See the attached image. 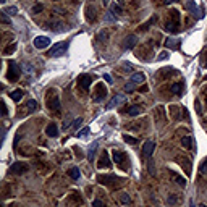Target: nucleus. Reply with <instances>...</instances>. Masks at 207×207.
Wrapping results in <instances>:
<instances>
[{"instance_id":"de8ad7c7","label":"nucleus","mask_w":207,"mask_h":207,"mask_svg":"<svg viewBox=\"0 0 207 207\" xmlns=\"http://www.w3.org/2000/svg\"><path fill=\"white\" fill-rule=\"evenodd\" d=\"M149 172H151V175H155V170H154V163H152V160L149 162Z\"/></svg>"},{"instance_id":"0eeeda50","label":"nucleus","mask_w":207,"mask_h":207,"mask_svg":"<svg viewBox=\"0 0 207 207\" xmlns=\"http://www.w3.org/2000/svg\"><path fill=\"white\" fill-rule=\"evenodd\" d=\"M28 163H23V162H15L13 165L10 167V173H13V175H23V173H26L28 172Z\"/></svg>"},{"instance_id":"09e8293b","label":"nucleus","mask_w":207,"mask_h":207,"mask_svg":"<svg viewBox=\"0 0 207 207\" xmlns=\"http://www.w3.org/2000/svg\"><path fill=\"white\" fill-rule=\"evenodd\" d=\"M104 78H105V81L109 83V84H112V83H113V80H112V76H110V75H107V73H105V75H104Z\"/></svg>"},{"instance_id":"9d476101","label":"nucleus","mask_w":207,"mask_h":207,"mask_svg":"<svg viewBox=\"0 0 207 207\" xmlns=\"http://www.w3.org/2000/svg\"><path fill=\"white\" fill-rule=\"evenodd\" d=\"M92 83V76L91 75H81L80 78H78V86H80L81 89H89Z\"/></svg>"},{"instance_id":"052dcab7","label":"nucleus","mask_w":207,"mask_h":207,"mask_svg":"<svg viewBox=\"0 0 207 207\" xmlns=\"http://www.w3.org/2000/svg\"><path fill=\"white\" fill-rule=\"evenodd\" d=\"M104 2H107V0H104Z\"/></svg>"},{"instance_id":"f257e3e1","label":"nucleus","mask_w":207,"mask_h":207,"mask_svg":"<svg viewBox=\"0 0 207 207\" xmlns=\"http://www.w3.org/2000/svg\"><path fill=\"white\" fill-rule=\"evenodd\" d=\"M178 26H180V11H178V10H172L168 13V19L165 23V29L168 32H176Z\"/></svg>"},{"instance_id":"1a4fd4ad","label":"nucleus","mask_w":207,"mask_h":207,"mask_svg":"<svg viewBox=\"0 0 207 207\" xmlns=\"http://www.w3.org/2000/svg\"><path fill=\"white\" fill-rule=\"evenodd\" d=\"M112 157H113V162L117 163V165H121V167H125V163H126V154L125 152H121V151H113V154H112Z\"/></svg>"},{"instance_id":"a211bd4d","label":"nucleus","mask_w":207,"mask_h":207,"mask_svg":"<svg viewBox=\"0 0 207 207\" xmlns=\"http://www.w3.org/2000/svg\"><path fill=\"white\" fill-rule=\"evenodd\" d=\"M141 112H142V109H141V107H138V105H131L130 109L126 110V113H128L130 117H136V115H139Z\"/></svg>"},{"instance_id":"ea45409f","label":"nucleus","mask_w":207,"mask_h":207,"mask_svg":"<svg viewBox=\"0 0 207 207\" xmlns=\"http://www.w3.org/2000/svg\"><path fill=\"white\" fill-rule=\"evenodd\" d=\"M39 11H42V5L41 3H36L32 6V13H39Z\"/></svg>"},{"instance_id":"f3484780","label":"nucleus","mask_w":207,"mask_h":207,"mask_svg":"<svg viewBox=\"0 0 207 207\" xmlns=\"http://www.w3.org/2000/svg\"><path fill=\"white\" fill-rule=\"evenodd\" d=\"M136 44H138V37H136L134 34L128 36V37L125 39V49H133Z\"/></svg>"},{"instance_id":"a878e982","label":"nucleus","mask_w":207,"mask_h":207,"mask_svg":"<svg viewBox=\"0 0 207 207\" xmlns=\"http://www.w3.org/2000/svg\"><path fill=\"white\" fill-rule=\"evenodd\" d=\"M118 199H120L121 204H130L131 202V197H130V194H126V192H120Z\"/></svg>"},{"instance_id":"6e6552de","label":"nucleus","mask_w":207,"mask_h":207,"mask_svg":"<svg viewBox=\"0 0 207 207\" xmlns=\"http://www.w3.org/2000/svg\"><path fill=\"white\" fill-rule=\"evenodd\" d=\"M50 45V39L47 37V36H37V37L34 39V47L36 49H45Z\"/></svg>"},{"instance_id":"4c0bfd02","label":"nucleus","mask_w":207,"mask_h":207,"mask_svg":"<svg viewBox=\"0 0 207 207\" xmlns=\"http://www.w3.org/2000/svg\"><path fill=\"white\" fill-rule=\"evenodd\" d=\"M201 173H202V175H205V173H207V159L201 163Z\"/></svg>"},{"instance_id":"9b49d317","label":"nucleus","mask_w":207,"mask_h":207,"mask_svg":"<svg viewBox=\"0 0 207 207\" xmlns=\"http://www.w3.org/2000/svg\"><path fill=\"white\" fill-rule=\"evenodd\" d=\"M154 149H155V142L152 139L146 141L144 146H142V155H144V157H151L152 152H154Z\"/></svg>"},{"instance_id":"393cba45","label":"nucleus","mask_w":207,"mask_h":207,"mask_svg":"<svg viewBox=\"0 0 207 207\" xmlns=\"http://www.w3.org/2000/svg\"><path fill=\"white\" fill-rule=\"evenodd\" d=\"M97 146H99L97 142H94V144H92V147L89 149V152H88V157H89V162H91V163L94 162V157H96L94 154H96V151H97Z\"/></svg>"},{"instance_id":"79ce46f5","label":"nucleus","mask_w":207,"mask_h":207,"mask_svg":"<svg viewBox=\"0 0 207 207\" xmlns=\"http://www.w3.org/2000/svg\"><path fill=\"white\" fill-rule=\"evenodd\" d=\"M92 207H105V204L102 201H99V199H96V201L92 202Z\"/></svg>"},{"instance_id":"bb28decb","label":"nucleus","mask_w":207,"mask_h":207,"mask_svg":"<svg viewBox=\"0 0 207 207\" xmlns=\"http://www.w3.org/2000/svg\"><path fill=\"white\" fill-rule=\"evenodd\" d=\"M184 6H186L189 11H192V15H194V11H196V8H197L194 0H186V2H184Z\"/></svg>"},{"instance_id":"5701e85b","label":"nucleus","mask_w":207,"mask_h":207,"mask_svg":"<svg viewBox=\"0 0 207 207\" xmlns=\"http://www.w3.org/2000/svg\"><path fill=\"white\" fill-rule=\"evenodd\" d=\"M181 146H183L184 149H191V147H192V138H189V136L181 138Z\"/></svg>"},{"instance_id":"c756f323","label":"nucleus","mask_w":207,"mask_h":207,"mask_svg":"<svg viewBox=\"0 0 207 207\" xmlns=\"http://www.w3.org/2000/svg\"><path fill=\"white\" fill-rule=\"evenodd\" d=\"M155 21H157V16H152L151 19L147 21V23H144V24L141 26V31H146V29H149V26H151L152 23H155Z\"/></svg>"},{"instance_id":"a18cd8bd","label":"nucleus","mask_w":207,"mask_h":207,"mask_svg":"<svg viewBox=\"0 0 207 207\" xmlns=\"http://www.w3.org/2000/svg\"><path fill=\"white\" fill-rule=\"evenodd\" d=\"M194 105H196V110H197V115H201L202 110H201V105H199V101H194Z\"/></svg>"},{"instance_id":"7c9ffc66","label":"nucleus","mask_w":207,"mask_h":207,"mask_svg":"<svg viewBox=\"0 0 207 207\" xmlns=\"http://www.w3.org/2000/svg\"><path fill=\"white\" fill-rule=\"evenodd\" d=\"M112 13L113 15H121V13H123V8H121L120 5H117V3H113L112 5Z\"/></svg>"},{"instance_id":"423d86ee","label":"nucleus","mask_w":207,"mask_h":207,"mask_svg":"<svg viewBox=\"0 0 207 207\" xmlns=\"http://www.w3.org/2000/svg\"><path fill=\"white\" fill-rule=\"evenodd\" d=\"M105 96H107V88L104 86L102 83H99L97 86H96V91H94V94H92V99H94L96 102H102Z\"/></svg>"},{"instance_id":"2f4dec72","label":"nucleus","mask_w":207,"mask_h":207,"mask_svg":"<svg viewBox=\"0 0 207 207\" xmlns=\"http://www.w3.org/2000/svg\"><path fill=\"white\" fill-rule=\"evenodd\" d=\"M15 49H16V44L13 42V44H10L8 47H5L3 54H5V55H10V54H13V52H15Z\"/></svg>"},{"instance_id":"4be33fe9","label":"nucleus","mask_w":207,"mask_h":207,"mask_svg":"<svg viewBox=\"0 0 207 207\" xmlns=\"http://www.w3.org/2000/svg\"><path fill=\"white\" fill-rule=\"evenodd\" d=\"M173 91V94H176V96H181L183 94V84L181 83H175V84H172V88H170Z\"/></svg>"},{"instance_id":"5fc2aeb1","label":"nucleus","mask_w":207,"mask_h":207,"mask_svg":"<svg viewBox=\"0 0 207 207\" xmlns=\"http://www.w3.org/2000/svg\"><path fill=\"white\" fill-rule=\"evenodd\" d=\"M189 207H194V201H192V199L189 201Z\"/></svg>"},{"instance_id":"8fccbe9b","label":"nucleus","mask_w":207,"mask_h":207,"mask_svg":"<svg viewBox=\"0 0 207 207\" xmlns=\"http://www.w3.org/2000/svg\"><path fill=\"white\" fill-rule=\"evenodd\" d=\"M167 57H168V54H167V52H163V54H160L159 57H157V60H165Z\"/></svg>"},{"instance_id":"864d4df0","label":"nucleus","mask_w":207,"mask_h":207,"mask_svg":"<svg viewBox=\"0 0 207 207\" xmlns=\"http://www.w3.org/2000/svg\"><path fill=\"white\" fill-rule=\"evenodd\" d=\"M107 21H113V18H112V15H107V18H105Z\"/></svg>"},{"instance_id":"2eb2a0df","label":"nucleus","mask_w":207,"mask_h":207,"mask_svg":"<svg viewBox=\"0 0 207 207\" xmlns=\"http://www.w3.org/2000/svg\"><path fill=\"white\" fill-rule=\"evenodd\" d=\"M110 167V159H109V154L105 151L101 154V160H99V168H109Z\"/></svg>"},{"instance_id":"e433bc0d","label":"nucleus","mask_w":207,"mask_h":207,"mask_svg":"<svg viewBox=\"0 0 207 207\" xmlns=\"http://www.w3.org/2000/svg\"><path fill=\"white\" fill-rule=\"evenodd\" d=\"M83 125V118H76L75 120V123H73V128H75V130H78V128H80Z\"/></svg>"},{"instance_id":"7ed1b4c3","label":"nucleus","mask_w":207,"mask_h":207,"mask_svg":"<svg viewBox=\"0 0 207 207\" xmlns=\"http://www.w3.org/2000/svg\"><path fill=\"white\" fill-rule=\"evenodd\" d=\"M19 75H21V70L18 67V63L15 62H8V71H6V80L8 81H18L19 80Z\"/></svg>"},{"instance_id":"cd10ccee","label":"nucleus","mask_w":207,"mask_h":207,"mask_svg":"<svg viewBox=\"0 0 207 207\" xmlns=\"http://www.w3.org/2000/svg\"><path fill=\"white\" fill-rule=\"evenodd\" d=\"M172 176H173V180H175L178 184H180L181 188H184V186H186V180H184V178H181L180 175H176V173H172Z\"/></svg>"},{"instance_id":"37998d69","label":"nucleus","mask_w":207,"mask_h":207,"mask_svg":"<svg viewBox=\"0 0 207 207\" xmlns=\"http://www.w3.org/2000/svg\"><path fill=\"white\" fill-rule=\"evenodd\" d=\"M73 151L76 152V157H78V159H81V157H83V151H81V149H80V147H75V149H73Z\"/></svg>"},{"instance_id":"6e6d98bb","label":"nucleus","mask_w":207,"mask_h":207,"mask_svg":"<svg viewBox=\"0 0 207 207\" xmlns=\"http://www.w3.org/2000/svg\"><path fill=\"white\" fill-rule=\"evenodd\" d=\"M0 2H2V3H3V2H6V0H0Z\"/></svg>"},{"instance_id":"aec40b11","label":"nucleus","mask_w":207,"mask_h":207,"mask_svg":"<svg viewBox=\"0 0 207 207\" xmlns=\"http://www.w3.org/2000/svg\"><path fill=\"white\" fill-rule=\"evenodd\" d=\"M68 175L73 178V180H80L81 172H80V168H78V167H71V168L68 170Z\"/></svg>"},{"instance_id":"6ab92c4d","label":"nucleus","mask_w":207,"mask_h":207,"mask_svg":"<svg viewBox=\"0 0 207 207\" xmlns=\"http://www.w3.org/2000/svg\"><path fill=\"white\" fill-rule=\"evenodd\" d=\"M165 45H167L168 49H178V47H180V39H175V37L167 39V41H165Z\"/></svg>"},{"instance_id":"4468645a","label":"nucleus","mask_w":207,"mask_h":207,"mask_svg":"<svg viewBox=\"0 0 207 207\" xmlns=\"http://www.w3.org/2000/svg\"><path fill=\"white\" fill-rule=\"evenodd\" d=\"M45 134H47L49 138H57V136H58V128H57V125H55V123L47 125V128H45Z\"/></svg>"},{"instance_id":"f704fd0d","label":"nucleus","mask_w":207,"mask_h":207,"mask_svg":"<svg viewBox=\"0 0 207 207\" xmlns=\"http://www.w3.org/2000/svg\"><path fill=\"white\" fill-rule=\"evenodd\" d=\"M3 11L8 13V15H15V13H18V8H16V6H6Z\"/></svg>"},{"instance_id":"58836bf2","label":"nucleus","mask_w":207,"mask_h":207,"mask_svg":"<svg viewBox=\"0 0 207 207\" xmlns=\"http://www.w3.org/2000/svg\"><path fill=\"white\" fill-rule=\"evenodd\" d=\"M176 201H178V196L176 194L168 196V204H176Z\"/></svg>"},{"instance_id":"473e14b6","label":"nucleus","mask_w":207,"mask_h":207,"mask_svg":"<svg viewBox=\"0 0 207 207\" xmlns=\"http://www.w3.org/2000/svg\"><path fill=\"white\" fill-rule=\"evenodd\" d=\"M36 109H37V102H36V101H32V99H31V101L28 102V112H34Z\"/></svg>"},{"instance_id":"c9c22d12","label":"nucleus","mask_w":207,"mask_h":207,"mask_svg":"<svg viewBox=\"0 0 207 207\" xmlns=\"http://www.w3.org/2000/svg\"><path fill=\"white\" fill-rule=\"evenodd\" d=\"M0 19H2V23H3V24H8V23H10V18L6 16V13H5V11L0 13Z\"/></svg>"},{"instance_id":"72a5a7b5","label":"nucleus","mask_w":207,"mask_h":207,"mask_svg":"<svg viewBox=\"0 0 207 207\" xmlns=\"http://www.w3.org/2000/svg\"><path fill=\"white\" fill-rule=\"evenodd\" d=\"M134 88H136V83H133V81L126 83V84H125V92H131Z\"/></svg>"},{"instance_id":"39448f33","label":"nucleus","mask_w":207,"mask_h":207,"mask_svg":"<svg viewBox=\"0 0 207 207\" xmlns=\"http://www.w3.org/2000/svg\"><path fill=\"white\" fill-rule=\"evenodd\" d=\"M97 181L101 184H105V186H110V184H115V183L121 181V178H118L117 175H99Z\"/></svg>"},{"instance_id":"49530a36","label":"nucleus","mask_w":207,"mask_h":207,"mask_svg":"<svg viewBox=\"0 0 207 207\" xmlns=\"http://www.w3.org/2000/svg\"><path fill=\"white\" fill-rule=\"evenodd\" d=\"M123 70H126V71H131V70H133V68H131V63L125 62V63H123Z\"/></svg>"},{"instance_id":"4d7b16f0","label":"nucleus","mask_w":207,"mask_h":207,"mask_svg":"<svg viewBox=\"0 0 207 207\" xmlns=\"http://www.w3.org/2000/svg\"><path fill=\"white\" fill-rule=\"evenodd\" d=\"M204 67H207V60H205V65H204Z\"/></svg>"},{"instance_id":"b1692460","label":"nucleus","mask_w":207,"mask_h":207,"mask_svg":"<svg viewBox=\"0 0 207 207\" xmlns=\"http://www.w3.org/2000/svg\"><path fill=\"white\" fill-rule=\"evenodd\" d=\"M10 97H11V99H13V101H15V102H19V101H21V97H23V91H21V89H16V91H13L11 94H10Z\"/></svg>"},{"instance_id":"f8f14e48","label":"nucleus","mask_w":207,"mask_h":207,"mask_svg":"<svg viewBox=\"0 0 207 207\" xmlns=\"http://www.w3.org/2000/svg\"><path fill=\"white\" fill-rule=\"evenodd\" d=\"M125 102V96L123 94H117V96H113L112 97V101L107 104V109H113V107H117L120 104H123Z\"/></svg>"},{"instance_id":"bf43d9fd","label":"nucleus","mask_w":207,"mask_h":207,"mask_svg":"<svg viewBox=\"0 0 207 207\" xmlns=\"http://www.w3.org/2000/svg\"><path fill=\"white\" fill-rule=\"evenodd\" d=\"M118 2H123V0H118Z\"/></svg>"},{"instance_id":"a19ab883","label":"nucleus","mask_w":207,"mask_h":207,"mask_svg":"<svg viewBox=\"0 0 207 207\" xmlns=\"http://www.w3.org/2000/svg\"><path fill=\"white\" fill-rule=\"evenodd\" d=\"M0 105H2V115L6 117V113H8V110H6V104L2 101V102H0Z\"/></svg>"},{"instance_id":"13d9d810","label":"nucleus","mask_w":207,"mask_h":207,"mask_svg":"<svg viewBox=\"0 0 207 207\" xmlns=\"http://www.w3.org/2000/svg\"><path fill=\"white\" fill-rule=\"evenodd\" d=\"M205 104H207V96H205Z\"/></svg>"},{"instance_id":"20e7f679","label":"nucleus","mask_w":207,"mask_h":207,"mask_svg":"<svg viewBox=\"0 0 207 207\" xmlns=\"http://www.w3.org/2000/svg\"><path fill=\"white\" fill-rule=\"evenodd\" d=\"M67 49H68V42H58V44L52 45V49L49 50V55L50 57H62V55H65Z\"/></svg>"},{"instance_id":"f03ea898","label":"nucleus","mask_w":207,"mask_h":207,"mask_svg":"<svg viewBox=\"0 0 207 207\" xmlns=\"http://www.w3.org/2000/svg\"><path fill=\"white\" fill-rule=\"evenodd\" d=\"M47 107H49V110H52V112H57V113L60 112L62 105H60V99H58L57 89H50L47 92Z\"/></svg>"},{"instance_id":"dca6fc26","label":"nucleus","mask_w":207,"mask_h":207,"mask_svg":"<svg viewBox=\"0 0 207 207\" xmlns=\"http://www.w3.org/2000/svg\"><path fill=\"white\" fill-rule=\"evenodd\" d=\"M130 81L136 83V84H141V83H144V81H146V75L142 73V71H138V73H133V75H131V78H130Z\"/></svg>"},{"instance_id":"3c124183","label":"nucleus","mask_w":207,"mask_h":207,"mask_svg":"<svg viewBox=\"0 0 207 207\" xmlns=\"http://www.w3.org/2000/svg\"><path fill=\"white\" fill-rule=\"evenodd\" d=\"M71 125V121L70 120H67V121H63V130H67V128Z\"/></svg>"},{"instance_id":"c85d7f7f","label":"nucleus","mask_w":207,"mask_h":207,"mask_svg":"<svg viewBox=\"0 0 207 207\" xmlns=\"http://www.w3.org/2000/svg\"><path fill=\"white\" fill-rule=\"evenodd\" d=\"M123 141H126L128 144H138V139L130 136V134H123Z\"/></svg>"},{"instance_id":"412c9836","label":"nucleus","mask_w":207,"mask_h":207,"mask_svg":"<svg viewBox=\"0 0 207 207\" xmlns=\"http://www.w3.org/2000/svg\"><path fill=\"white\" fill-rule=\"evenodd\" d=\"M86 18H88V21H96V8L94 6H88L86 8Z\"/></svg>"},{"instance_id":"603ef678","label":"nucleus","mask_w":207,"mask_h":207,"mask_svg":"<svg viewBox=\"0 0 207 207\" xmlns=\"http://www.w3.org/2000/svg\"><path fill=\"white\" fill-rule=\"evenodd\" d=\"M176 2V0H163V3H165V5H170V3H175Z\"/></svg>"},{"instance_id":"c03bdc74","label":"nucleus","mask_w":207,"mask_h":207,"mask_svg":"<svg viewBox=\"0 0 207 207\" xmlns=\"http://www.w3.org/2000/svg\"><path fill=\"white\" fill-rule=\"evenodd\" d=\"M88 131H89V128H83V131H80V133H78V136H80V138L86 136V134H88Z\"/></svg>"},{"instance_id":"ddd939ff","label":"nucleus","mask_w":207,"mask_h":207,"mask_svg":"<svg viewBox=\"0 0 207 207\" xmlns=\"http://www.w3.org/2000/svg\"><path fill=\"white\" fill-rule=\"evenodd\" d=\"M176 162L180 163V165H183V168H184V172H186V175H189L191 173V162L186 159V157H176Z\"/></svg>"}]
</instances>
